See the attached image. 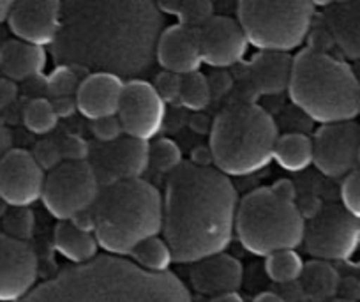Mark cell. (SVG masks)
I'll use <instances>...</instances> for the list:
<instances>
[{
	"instance_id": "cell-1",
	"label": "cell",
	"mask_w": 360,
	"mask_h": 302,
	"mask_svg": "<svg viewBox=\"0 0 360 302\" xmlns=\"http://www.w3.org/2000/svg\"><path fill=\"white\" fill-rule=\"evenodd\" d=\"M162 13L155 0H62L51 44L58 64L134 78L155 58Z\"/></svg>"
},
{
	"instance_id": "cell-2",
	"label": "cell",
	"mask_w": 360,
	"mask_h": 302,
	"mask_svg": "<svg viewBox=\"0 0 360 302\" xmlns=\"http://www.w3.org/2000/svg\"><path fill=\"white\" fill-rule=\"evenodd\" d=\"M238 198L226 173L182 163L168 173L162 196V235L173 262L193 263L221 253L235 230Z\"/></svg>"
},
{
	"instance_id": "cell-3",
	"label": "cell",
	"mask_w": 360,
	"mask_h": 302,
	"mask_svg": "<svg viewBox=\"0 0 360 302\" xmlns=\"http://www.w3.org/2000/svg\"><path fill=\"white\" fill-rule=\"evenodd\" d=\"M16 302H193L186 284L117 255L75 263Z\"/></svg>"
},
{
	"instance_id": "cell-4",
	"label": "cell",
	"mask_w": 360,
	"mask_h": 302,
	"mask_svg": "<svg viewBox=\"0 0 360 302\" xmlns=\"http://www.w3.org/2000/svg\"><path fill=\"white\" fill-rule=\"evenodd\" d=\"M161 228L162 196L141 177L105 184L92 206V232L112 255H129L138 242Z\"/></svg>"
},
{
	"instance_id": "cell-5",
	"label": "cell",
	"mask_w": 360,
	"mask_h": 302,
	"mask_svg": "<svg viewBox=\"0 0 360 302\" xmlns=\"http://www.w3.org/2000/svg\"><path fill=\"white\" fill-rule=\"evenodd\" d=\"M290 99L318 124L355 120L360 115V80L346 62L316 48L293 57Z\"/></svg>"
},
{
	"instance_id": "cell-6",
	"label": "cell",
	"mask_w": 360,
	"mask_h": 302,
	"mask_svg": "<svg viewBox=\"0 0 360 302\" xmlns=\"http://www.w3.org/2000/svg\"><path fill=\"white\" fill-rule=\"evenodd\" d=\"M279 138L274 117L252 101H238L221 110L210 127V154L228 177H244L274 159Z\"/></svg>"
},
{
	"instance_id": "cell-7",
	"label": "cell",
	"mask_w": 360,
	"mask_h": 302,
	"mask_svg": "<svg viewBox=\"0 0 360 302\" xmlns=\"http://www.w3.org/2000/svg\"><path fill=\"white\" fill-rule=\"evenodd\" d=\"M295 186L288 179L245 194L238 201L235 218L240 244L258 256L302 244L306 218L295 203Z\"/></svg>"
},
{
	"instance_id": "cell-8",
	"label": "cell",
	"mask_w": 360,
	"mask_h": 302,
	"mask_svg": "<svg viewBox=\"0 0 360 302\" xmlns=\"http://www.w3.org/2000/svg\"><path fill=\"white\" fill-rule=\"evenodd\" d=\"M237 20L258 50L292 51L311 34V0H237Z\"/></svg>"
},
{
	"instance_id": "cell-9",
	"label": "cell",
	"mask_w": 360,
	"mask_h": 302,
	"mask_svg": "<svg viewBox=\"0 0 360 302\" xmlns=\"http://www.w3.org/2000/svg\"><path fill=\"white\" fill-rule=\"evenodd\" d=\"M101 191V180L89 161H62L46 173L43 187L44 207L57 220H75L92 209Z\"/></svg>"
},
{
	"instance_id": "cell-10",
	"label": "cell",
	"mask_w": 360,
	"mask_h": 302,
	"mask_svg": "<svg viewBox=\"0 0 360 302\" xmlns=\"http://www.w3.org/2000/svg\"><path fill=\"white\" fill-rule=\"evenodd\" d=\"M302 244L313 258L348 260L360 246V220L342 203L320 206L306 221Z\"/></svg>"
},
{
	"instance_id": "cell-11",
	"label": "cell",
	"mask_w": 360,
	"mask_h": 302,
	"mask_svg": "<svg viewBox=\"0 0 360 302\" xmlns=\"http://www.w3.org/2000/svg\"><path fill=\"white\" fill-rule=\"evenodd\" d=\"M117 117L127 137L152 140L161 131L166 117V103L145 80L131 78L124 82Z\"/></svg>"
},
{
	"instance_id": "cell-12",
	"label": "cell",
	"mask_w": 360,
	"mask_h": 302,
	"mask_svg": "<svg viewBox=\"0 0 360 302\" xmlns=\"http://www.w3.org/2000/svg\"><path fill=\"white\" fill-rule=\"evenodd\" d=\"M360 126L355 120L321 124L313 138V165L330 179L345 177L356 168Z\"/></svg>"
},
{
	"instance_id": "cell-13",
	"label": "cell",
	"mask_w": 360,
	"mask_h": 302,
	"mask_svg": "<svg viewBox=\"0 0 360 302\" xmlns=\"http://www.w3.org/2000/svg\"><path fill=\"white\" fill-rule=\"evenodd\" d=\"M43 166L32 152L11 149L0 158V200L9 207H30L43 196Z\"/></svg>"
},
{
	"instance_id": "cell-14",
	"label": "cell",
	"mask_w": 360,
	"mask_h": 302,
	"mask_svg": "<svg viewBox=\"0 0 360 302\" xmlns=\"http://www.w3.org/2000/svg\"><path fill=\"white\" fill-rule=\"evenodd\" d=\"M37 255L27 241L0 232V302L25 297L37 281Z\"/></svg>"
},
{
	"instance_id": "cell-15",
	"label": "cell",
	"mask_w": 360,
	"mask_h": 302,
	"mask_svg": "<svg viewBox=\"0 0 360 302\" xmlns=\"http://www.w3.org/2000/svg\"><path fill=\"white\" fill-rule=\"evenodd\" d=\"M62 0H15L8 22L18 39L51 46L60 29Z\"/></svg>"
},
{
	"instance_id": "cell-16",
	"label": "cell",
	"mask_w": 360,
	"mask_h": 302,
	"mask_svg": "<svg viewBox=\"0 0 360 302\" xmlns=\"http://www.w3.org/2000/svg\"><path fill=\"white\" fill-rule=\"evenodd\" d=\"M200 50L205 64L216 69H226L238 64L248 51L249 41L238 20L214 15L198 29Z\"/></svg>"
},
{
	"instance_id": "cell-17",
	"label": "cell",
	"mask_w": 360,
	"mask_h": 302,
	"mask_svg": "<svg viewBox=\"0 0 360 302\" xmlns=\"http://www.w3.org/2000/svg\"><path fill=\"white\" fill-rule=\"evenodd\" d=\"M105 147L98 152L94 166L96 173L101 179L105 175V184L122 179H134L148 168V144L145 140L127 137L126 140H115L103 144Z\"/></svg>"
},
{
	"instance_id": "cell-18",
	"label": "cell",
	"mask_w": 360,
	"mask_h": 302,
	"mask_svg": "<svg viewBox=\"0 0 360 302\" xmlns=\"http://www.w3.org/2000/svg\"><path fill=\"white\" fill-rule=\"evenodd\" d=\"M155 61L166 71L188 75L203 64L198 30L182 23L162 29L155 44Z\"/></svg>"
},
{
	"instance_id": "cell-19",
	"label": "cell",
	"mask_w": 360,
	"mask_h": 302,
	"mask_svg": "<svg viewBox=\"0 0 360 302\" xmlns=\"http://www.w3.org/2000/svg\"><path fill=\"white\" fill-rule=\"evenodd\" d=\"M122 89V78L113 73H86L75 94L76 108L89 120L117 115Z\"/></svg>"
},
{
	"instance_id": "cell-20",
	"label": "cell",
	"mask_w": 360,
	"mask_h": 302,
	"mask_svg": "<svg viewBox=\"0 0 360 302\" xmlns=\"http://www.w3.org/2000/svg\"><path fill=\"white\" fill-rule=\"evenodd\" d=\"M242 277H244L242 263L223 251L193 262L189 272L193 288L198 294L209 297L237 291L242 284Z\"/></svg>"
},
{
	"instance_id": "cell-21",
	"label": "cell",
	"mask_w": 360,
	"mask_h": 302,
	"mask_svg": "<svg viewBox=\"0 0 360 302\" xmlns=\"http://www.w3.org/2000/svg\"><path fill=\"white\" fill-rule=\"evenodd\" d=\"M293 57L288 51L259 50L248 64V83L259 96H276L288 90Z\"/></svg>"
},
{
	"instance_id": "cell-22",
	"label": "cell",
	"mask_w": 360,
	"mask_h": 302,
	"mask_svg": "<svg viewBox=\"0 0 360 302\" xmlns=\"http://www.w3.org/2000/svg\"><path fill=\"white\" fill-rule=\"evenodd\" d=\"M323 29L345 57L360 61V0L325 8Z\"/></svg>"
},
{
	"instance_id": "cell-23",
	"label": "cell",
	"mask_w": 360,
	"mask_h": 302,
	"mask_svg": "<svg viewBox=\"0 0 360 302\" xmlns=\"http://www.w3.org/2000/svg\"><path fill=\"white\" fill-rule=\"evenodd\" d=\"M46 65V51L39 44L9 39L0 46V73L13 82L37 78Z\"/></svg>"
},
{
	"instance_id": "cell-24",
	"label": "cell",
	"mask_w": 360,
	"mask_h": 302,
	"mask_svg": "<svg viewBox=\"0 0 360 302\" xmlns=\"http://www.w3.org/2000/svg\"><path fill=\"white\" fill-rule=\"evenodd\" d=\"M53 244L60 255L72 263H85L98 256V239L94 232L79 227L75 220H58L53 232Z\"/></svg>"
},
{
	"instance_id": "cell-25",
	"label": "cell",
	"mask_w": 360,
	"mask_h": 302,
	"mask_svg": "<svg viewBox=\"0 0 360 302\" xmlns=\"http://www.w3.org/2000/svg\"><path fill=\"white\" fill-rule=\"evenodd\" d=\"M339 272L327 260L314 258L304 263L299 276V290L306 301L327 302L338 295Z\"/></svg>"
},
{
	"instance_id": "cell-26",
	"label": "cell",
	"mask_w": 360,
	"mask_h": 302,
	"mask_svg": "<svg viewBox=\"0 0 360 302\" xmlns=\"http://www.w3.org/2000/svg\"><path fill=\"white\" fill-rule=\"evenodd\" d=\"M274 161L288 172H302L313 165V138L304 133L281 134L276 141Z\"/></svg>"
},
{
	"instance_id": "cell-27",
	"label": "cell",
	"mask_w": 360,
	"mask_h": 302,
	"mask_svg": "<svg viewBox=\"0 0 360 302\" xmlns=\"http://www.w3.org/2000/svg\"><path fill=\"white\" fill-rule=\"evenodd\" d=\"M133 256L134 263L141 269L152 270V272H165L168 270L169 263L173 262V255L169 246L166 244L165 239L152 235V237L143 239L138 242L129 253Z\"/></svg>"
},
{
	"instance_id": "cell-28",
	"label": "cell",
	"mask_w": 360,
	"mask_h": 302,
	"mask_svg": "<svg viewBox=\"0 0 360 302\" xmlns=\"http://www.w3.org/2000/svg\"><path fill=\"white\" fill-rule=\"evenodd\" d=\"M58 115L55 106L46 97H34L23 108V124L30 133L37 137H46L57 127Z\"/></svg>"
},
{
	"instance_id": "cell-29",
	"label": "cell",
	"mask_w": 360,
	"mask_h": 302,
	"mask_svg": "<svg viewBox=\"0 0 360 302\" xmlns=\"http://www.w3.org/2000/svg\"><path fill=\"white\" fill-rule=\"evenodd\" d=\"M304 262L295 249H279L266 255L265 270L266 276L279 284L295 283L302 272Z\"/></svg>"
},
{
	"instance_id": "cell-30",
	"label": "cell",
	"mask_w": 360,
	"mask_h": 302,
	"mask_svg": "<svg viewBox=\"0 0 360 302\" xmlns=\"http://www.w3.org/2000/svg\"><path fill=\"white\" fill-rule=\"evenodd\" d=\"M212 99V90H210L209 78L200 71L182 75L180 82V96L179 103L193 112H202L210 105Z\"/></svg>"
},
{
	"instance_id": "cell-31",
	"label": "cell",
	"mask_w": 360,
	"mask_h": 302,
	"mask_svg": "<svg viewBox=\"0 0 360 302\" xmlns=\"http://www.w3.org/2000/svg\"><path fill=\"white\" fill-rule=\"evenodd\" d=\"M182 163V151L169 138H158L148 145V166L159 173H172Z\"/></svg>"
},
{
	"instance_id": "cell-32",
	"label": "cell",
	"mask_w": 360,
	"mask_h": 302,
	"mask_svg": "<svg viewBox=\"0 0 360 302\" xmlns=\"http://www.w3.org/2000/svg\"><path fill=\"white\" fill-rule=\"evenodd\" d=\"M79 71H82V69L72 68V65L58 64V68L55 69L46 80L48 94L53 97L75 96L76 90H78L79 87V82H82V76L78 75Z\"/></svg>"
},
{
	"instance_id": "cell-33",
	"label": "cell",
	"mask_w": 360,
	"mask_h": 302,
	"mask_svg": "<svg viewBox=\"0 0 360 302\" xmlns=\"http://www.w3.org/2000/svg\"><path fill=\"white\" fill-rule=\"evenodd\" d=\"M176 16L182 25L196 30L202 29L214 16L212 0H182Z\"/></svg>"
},
{
	"instance_id": "cell-34",
	"label": "cell",
	"mask_w": 360,
	"mask_h": 302,
	"mask_svg": "<svg viewBox=\"0 0 360 302\" xmlns=\"http://www.w3.org/2000/svg\"><path fill=\"white\" fill-rule=\"evenodd\" d=\"M2 225H4V234L27 241L34 232V214L30 213L29 207H11L4 214Z\"/></svg>"
},
{
	"instance_id": "cell-35",
	"label": "cell",
	"mask_w": 360,
	"mask_h": 302,
	"mask_svg": "<svg viewBox=\"0 0 360 302\" xmlns=\"http://www.w3.org/2000/svg\"><path fill=\"white\" fill-rule=\"evenodd\" d=\"M341 203L346 210L360 220V166L345 175L341 186Z\"/></svg>"
},
{
	"instance_id": "cell-36",
	"label": "cell",
	"mask_w": 360,
	"mask_h": 302,
	"mask_svg": "<svg viewBox=\"0 0 360 302\" xmlns=\"http://www.w3.org/2000/svg\"><path fill=\"white\" fill-rule=\"evenodd\" d=\"M180 82H182V75H176V73L162 69V71L155 76L152 85H154L155 92L161 96V99L165 101V103H179Z\"/></svg>"
},
{
	"instance_id": "cell-37",
	"label": "cell",
	"mask_w": 360,
	"mask_h": 302,
	"mask_svg": "<svg viewBox=\"0 0 360 302\" xmlns=\"http://www.w3.org/2000/svg\"><path fill=\"white\" fill-rule=\"evenodd\" d=\"M32 154L34 158H36V161L43 166L44 172H46V170L50 172V170H53L55 166H58L62 161H64V158H62V151H60V141L48 140V138L46 140L37 141Z\"/></svg>"
},
{
	"instance_id": "cell-38",
	"label": "cell",
	"mask_w": 360,
	"mask_h": 302,
	"mask_svg": "<svg viewBox=\"0 0 360 302\" xmlns=\"http://www.w3.org/2000/svg\"><path fill=\"white\" fill-rule=\"evenodd\" d=\"M92 122V133L101 144H110V141L119 140L120 134L124 133L122 124L117 115L101 117V119L90 120Z\"/></svg>"
},
{
	"instance_id": "cell-39",
	"label": "cell",
	"mask_w": 360,
	"mask_h": 302,
	"mask_svg": "<svg viewBox=\"0 0 360 302\" xmlns=\"http://www.w3.org/2000/svg\"><path fill=\"white\" fill-rule=\"evenodd\" d=\"M60 151L64 161H85L90 154L86 141L76 134H68V137L62 138Z\"/></svg>"
},
{
	"instance_id": "cell-40",
	"label": "cell",
	"mask_w": 360,
	"mask_h": 302,
	"mask_svg": "<svg viewBox=\"0 0 360 302\" xmlns=\"http://www.w3.org/2000/svg\"><path fill=\"white\" fill-rule=\"evenodd\" d=\"M335 297L346 298V301H352V302H360V279L359 277H355L353 274L341 277V279H339L338 295H335Z\"/></svg>"
},
{
	"instance_id": "cell-41",
	"label": "cell",
	"mask_w": 360,
	"mask_h": 302,
	"mask_svg": "<svg viewBox=\"0 0 360 302\" xmlns=\"http://www.w3.org/2000/svg\"><path fill=\"white\" fill-rule=\"evenodd\" d=\"M16 99H18V85H16V82L2 76L0 78V112L9 108Z\"/></svg>"
},
{
	"instance_id": "cell-42",
	"label": "cell",
	"mask_w": 360,
	"mask_h": 302,
	"mask_svg": "<svg viewBox=\"0 0 360 302\" xmlns=\"http://www.w3.org/2000/svg\"><path fill=\"white\" fill-rule=\"evenodd\" d=\"M53 106L55 112H57L58 119H65V117H71L72 113L78 112L76 108V99L75 96H68V97H53Z\"/></svg>"
},
{
	"instance_id": "cell-43",
	"label": "cell",
	"mask_w": 360,
	"mask_h": 302,
	"mask_svg": "<svg viewBox=\"0 0 360 302\" xmlns=\"http://www.w3.org/2000/svg\"><path fill=\"white\" fill-rule=\"evenodd\" d=\"M13 149V134L9 127L0 120V158Z\"/></svg>"
},
{
	"instance_id": "cell-44",
	"label": "cell",
	"mask_w": 360,
	"mask_h": 302,
	"mask_svg": "<svg viewBox=\"0 0 360 302\" xmlns=\"http://www.w3.org/2000/svg\"><path fill=\"white\" fill-rule=\"evenodd\" d=\"M180 2H182V0H155L159 11L169 13V15H176V13H179Z\"/></svg>"
},
{
	"instance_id": "cell-45",
	"label": "cell",
	"mask_w": 360,
	"mask_h": 302,
	"mask_svg": "<svg viewBox=\"0 0 360 302\" xmlns=\"http://www.w3.org/2000/svg\"><path fill=\"white\" fill-rule=\"evenodd\" d=\"M252 302H286L285 297L274 294V291H263V294H258Z\"/></svg>"
},
{
	"instance_id": "cell-46",
	"label": "cell",
	"mask_w": 360,
	"mask_h": 302,
	"mask_svg": "<svg viewBox=\"0 0 360 302\" xmlns=\"http://www.w3.org/2000/svg\"><path fill=\"white\" fill-rule=\"evenodd\" d=\"M209 302H244V298L237 294V291H231V294H223L212 297Z\"/></svg>"
},
{
	"instance_id": "cell-47",
	"label": "cell",
	"mask_w": 360,
	"mask_h": 302,
	"mask_svg": "<svg viewBox=\"0 0 360 302\" xmlns=\"http://www.w3.org/2000/svg\"><path fill=\"white\" fill-rule=\"evenodd\" d=\"M13 4H15V0H0V23L6 22Z\"/></svg>"
},
{
	"instance_id": "cell-48",
	"label": "cell",
	"mask_w": 360,
	"mask_h": 302,
	"mask_svg": "<svg viewBox=\"0 0 360 302\" xmlns=\"http://www.w3.org/2000/svg\"><path fill=\"white\" fill-rule=\"evenodd\" d=\"M335 0H311V4L316 8V6H320V8H328V6L334 4Z\"/></svg>"
},
{
	"instance_id": "cell-49",
	"label": "cell",
	"mask_w": 360,
	"mask_h": 302,
	"mask_svg": "<svg viewBox=\"0 0 360 302\" xmlns=\"http://www.w3.org/2000/svg\"><path fill=\"white\" fill-rule=\"evenodd\" d=\"M327 302H352V301H346V298H341V297H334Z\"/></svg>"
},
{
	"instance_id": "cell-50",
	"label": "cell",
	"mask_w": 360,
	"mask_h": 302,
	"mask_svg": "<svg viewBox=\"0 0 360 302\" xmlns=\"http://www.w3.org/2000/svg\"><path fill=\"white\" fill-rule=\"evenodd\" d=\"M353 269H355V272H353V276H355V277H359V279H360V263H359V265H355V267H353Z\"/></svg>"
},
{
	"instance_id": "cell-51",
	"label": "cell",
	"mask_w": 360,
	"mask_h": 302,
	"mask_svg": "<svg viewBox=\"0 0 360 302\" xmlns=\"http://www.w3.org/2000/svg\"><path fill=\"white\" fill-rule=\"evenodd\" d=\"M356 166H360V147H359V154H356Z\"/></svg>"
},
{
	"instance_id": "cell-52",
	"label": "cell",
	"mask_w": 360,
	"mask_h": 302,
	"mask_svg": "<svg viewBox=\"0 0 360 302\" xmlns=\"http://www.w3.org/2000/svg\"><path fill=\"white\" fill-rule=\"evenodd\" d=\"M297 302H311V301H306V298H304V301H297Z\"/></svg>"
}]
</instances>
